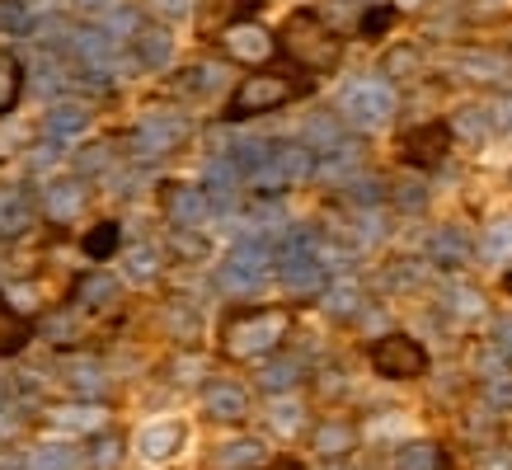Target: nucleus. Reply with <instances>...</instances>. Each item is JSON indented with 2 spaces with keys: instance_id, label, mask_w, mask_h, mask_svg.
<instances>
[{
  "instance_id": "f257e3e1",
  "label": "nucleus",
  "mask_w": 512,
  "mask_h": 470,
  "mask_svg": "<svg viewBox=\"0 0 512 470\" xmlns=\"http://www.w3.org/2000/svg\"><path fill=\"white\" fill-rule=\"evenodd\" d=\"M287 334H292V311H287V306L235 311V315H226V325H221V353L235 362L273 358Z\"/></svg>"
},
{
  "instance_id": "f03ea898",
  "label": "nucleus",
  "mask_w": 512,
  "mask_h": 470,
  "mask_svg": "<svg viewBox=\"0 0 512 470\" xmlns=\"http://www.w3.org/2000/svg\"><path fill=\"white\" fill-rule=\"evenodd\" d=\"M278 52L301 71H329L339 62V38L315 10H292L287 24L278 29Z\"/></svg>"
},
{
  "instance_id": "7ed1b4c3",
  "label": "nucleus",
  "mask_w": 512,
  "mask_h": 470,
  "mask_svg": "<svg viewBox=\"0 0 512 470\" xmlns=\"http://www.w3.org/2000/svg\"><path fill=\"white\" fill-rule=\"evenodd\" d=\"M306 90L301 85V76H292V71H259V76H249L240 90H235V99L226 104V118H259V113H273L282 109V104H292L296 94Z\"/></svg>"
},
{
  "instance_id": "20e7f679",
  "label": "nucleus",
  "mask_w": 512,
  "mask_h": 470,
  "mask_svg": "<svg viewBox=\"0 0 512 470\" xmlns=\"http://www.w3.org/2000/svg\"><path fill=\"white\" fill-rule=\"evenodd\" d=\"M372 367L386 381H414V376L428 372V348L409 334H386L372 344Z\"/></svg>"
},
{
  "instance_id": "39448f33",
  "label": "nucleus",
  "mask_w": 512,
  "mask_h": 470,
  "mask_svg": "<svg viewBox=\"0 0 512 470\" xmlns=\"http://www.w3.org/2000/svg\"><path fill=\"white\" fill-rule=\"evenodd\" d=\"M447 146H451V127L447 123H428V127H414L409 137L400 141V156L419 170H433L447 160Z\"/></svg>"
},
{
  "instance_id": "423d86ee",
  "label": "nucleus",
  "mask_w": 512,
  "mask_h": 470,
  "mask_svg": "<svg viewBox=\"0 0 512 470\" xmlns=\"http://www.w3.org/2000/svg\"><path fill=\"white\" fill-rule=\"evenodd\" d=\"M264 282V250L259 245H245V250H235L221 268V287L226 292H249V287H259Z\"/></svg>"
},
{
  "instance_id": "0eeeda50",
  "label": "nucleus",
  "mask_w": 512,
  "mask_h": 470,
  "mask_svg": "<svg viewBox=\"0 0 512 470\" xmlns=\"http://www.w3.org/2000/svg\"><path fill=\"white\" fill-rule=\"evenodd\" d=\"M184 447V423L179 419H160V423H146L137 438V452L146 461H170L174 452Z\"/></svg>"
},
{
  "instance_id": "6e6552de",
  "label": "nucleus",
  "mask_w": 512,
  "mask_h": 470,
  "mask_svg": "<svg viewBox=\"0 0 512 470\" xmlns=\"http://www.w3.org/2000/svg\"><path fill=\"white\" fill-rule=\"evenodd\" d=\"M202 409L221 423H240L245 419V409H249V395H245L240 381H212L207 395H202Z\"/></svg>"
},
{
  "instance_id": "1a4fd4ad",
  "label": "nucleus",
  "mask_w": 512,
  "mask_h": 470,
  "mask_svg": "<svg viewBox=\"0 0 512 470\" xmlns=\"http://www.w3.org/2000/svg\"><path fill=\"white\" fill-rule=\"evenodd\" d=\"M29 339H33V320L24 311H15L5 301V292H0V358H15Z\"/></svg>"
},
{
  "instance_id": "9d476101",
  "label": "nucleus",
  "mask_w": 512,
  "mask_h": 470,
  "mask_svg": "<svg viewBox=\"0 0 512 470\" xmlns=\"http://www.w3.org/2000/svg\"><path fill=\"white\" fill-rule=\"evenodd\" d=\"M226 47H231L235 57H245V62H264L268 52H273V47H278V38H268V33H259L254 29V24H231V29H226Z\"/></svg>"
},
{
  "instance_id": "9b49d317",
  "label": "nucleus",
  "mask_w": 512,
  "mask_h": 470,
  "mask_svg": "<svg viewBox=\"0 0 512 470\" xmlns=\"http://www.w3.org/2000/svg\"><path fill=\"white\" fill-rule=\"evenodd\" d=\"M353 442H357L353 423L329 419V423H320V428H315L311 447H315V456H325V461H339V456H348V452H353Z\"/></svg>"
},
{
  "instance_id": "f8f14e48",
  "label": "nucleus",
  "mask_w": 512,
  "mask_h": 470,
  "mask_svg": "<svg viewBox=\"0 0 512 470\" xmlns=\"http://www.w3.org/2000/svg\"><path fill=\"white\" fill-rule=\"evenodd\" d=\"M390 104H395V99H390L381 85H367V90H353V94H348V113H353L357 123H367V127L381 123V118L390 113Z\"/></svg>"
},
{
  "instance_id": "ddd939ff",
  "label": "nucleus",
  "mask_w": 512,
  "mask_h": 470,
  "mask_svg": "<svg viewBox=\"0 0 512 470\" xmlns=\"http://www.w3.org/2000/svg\"><path fill=\"white\" fill-rule=\"evenodd\" d=\"M24 94V66L15 52H0V113H10Z\"/></svg>"
},
{
  "instance_id": "4468645a",
  "label": "nucleus",
  "mask_w": 512,
  "mask_h": 470,
  "mask_svg": "<svg viewBox=\"0 0 512 470\" xmlns=\"http://www.w3.org/2000/svg\"><path fill=\"white\" fill-rule=\"evenodd\" d=\"M395 470H442V447L437 442H409L395 456Z\"/></svg>"
},
{
  "instance_id": "2eb2a0df",
  "label": "nucleus",
  "mask_w": 512,
  "mask_h": 470,
  "mask_svg": "<svg viewBox=\"0 0 512 470\" xmlns=\"http://www.w3.org/2000/svg\"><path fill=\"white\" fill-rule=\"evenodd\" d=\"M221 461H226V470H259V461H264V442H231L226 452H221Z\"/></svg>"
},
{
  "instance_id": "dca6fc26",
  "label": "nucleus",
  "mask_w": 512,
  "mask_h": 470,
  "mask_svg": "<svg viewBox=\"0 0 512 470\" xmlns=\"http://www.w3.org/2000/svg\"><path fill=\"white\" fill-rule=\"evenodd\" d=\"M118 235H123V231H118L113 221H99V226H94L80 245H85V254H90V259H109V254L118 250Z\"/></svg>"
},
{
  "instance_id": "f3484780",
  "label": "nucleus",
  "mask_w": 512,
  "mask_h": 470,
  "mask_svg": "<svg viewBox=\"0 0 512 470\" xmlns=\"http://www.w3.org/2000/svg\"><path fill=\"white\" fill-rule=\"evenodd\" d=\"M433 254L442 259V264H461V259L470 254V240H466L461 231H442V235L433 240Z\"/></svg>"
},
{
  "instance_id": "a211bd4d",
  "label": "nucleus",
  "mask_w": 512,
  "mask_h": 470,
  "mask_svg": "<svg viewBox=\"0 0 512 470\" xmlns=\"http://www.w3.org/2000/svg\"><path fill=\"white\" fill-rule=\"evenodd\" d=\"M33 470H76V452L71 447H43L33 456Z\"/></svg>"
},
{
  "instance_id": "6ab92c4d",
  "label": "nucleus",
  "mask_w": 512,
  "mask_h": 470,
  "mask_svg": "<svg viewBox=\"0 0 512 470\" xmlns=\"http://www.w3.org/2000/svg\"><path fill=\"white\" fill-rule=\"evenodd\" d=\"M268 419L278 423L282 433H296V428H301V405H296V400H273Z\"/></svg>"
},
{
  "instance_id": "aec40b11",
  "label": "nucleus",
  "mask_w": 512,
  "mask_h": 470,
  "mask_svg": "<svg viewBox=\"0 0 512 470\" xmlns=\"http://www.w3.org/2000/svg\"><path fill=\"white\" fill-rule=\"evenodd\" d=\"M170 212H174L179 221H198L202 212H207V203H202V193H174Z\"/></svg>"
},
{
  "instance_id": "412c9836",
  "label": "nucleus",
  "mask_w": 512,
  "mask_h": 470,
  "mask_svg": "<svg viewBox=\"0 0 512 470\" xmlns=\"http://www.w3.org/2000/svg\"><path fill=\"white\" fill-rule=\"evenodd\" d=\"M362 297H357V287H339V292H329V311L339 315V320H353Z\"/></svg>"
},
{
  "instance_id": "4be33fe9",
  "label": "nucleus",
  "mask_w": 512,
  "mask_h": 470,
  "mask_svg": "<svg viewBox=\"0 0 512 470\" xmlns=\"http://www.w3.org/2000/svg\"><path fill=\"white\" fill-rule=\"evenodd\" d=\"M90 456H94V466H99V470H113V466H118V456H123V442H118V438H99L90 447Z\"/></svg>"
},
{
  "instance_id": "5701e85b",
  "label": "nucleus",
  "mask_w": 512,
  "mask_h": 470,
  "mask_svg": "<svg viewBox=\"0 0 512 470\" xmlns=\"http://www.w3.org/2000/svg\"><path fill=\"white\" fill-rule=\"evenodd\" d=\"M489 254H494V259L512 254V217H508V221H498L494 231H489Z\"/></svg>"
},
{
  "instance_id": "b1692460",
  "label": "nucleus",
  "mask_w": 512,
  "mask_h": 470,
  "mask_svg": "<svg viewBox=\"0 0 512 470\" xmlns=\"http://www.w3.org/2000/svg\"><path fill=\"white\" fill-rule=\"evenodd\" d=\"M292 381H296V367H292V362H282V367H268V372H264V386H268L273 395L287 391Z\"/></svg>"
},
{
  "instance_id": "393cba45",
  "label": "nucleus",
  "mask_w": 512,
  "mask_h": 470,
  "mask_svg": "<svg viewBox=\"0 0 512 470\" xmlns=\"http://www.w3.org/2000/svg\"><path fill=\"white\" fill-rule=\"evenodd\" d=\"M489 405H498V409H512V376H494L489 381Z\"/></svg>"
},
{
  "instance_id": "a878e982",
  "label": "nucleus",
  "mask_w": 512,
  "mask_h": 470,
  "mask_svg": "<svg viewBox=\"0 0 512 470\" xmlns=\"http://www.w3.org/2000/svg\"><path fill=\"white\" fill-rule=\"evenodd\" d=\"M508 461H512V456H494V461H489V470H512Z\"/></svg>"
},
{
  "instance_id": "bb28decb",
  "label": "nucleus",
  "mask_w": 512,
  "mask_h": 470,
  "mask_svg": "<svg viewBox=\"0 0 512 470\" xmlns=\"http://www.w3.org/2000/svg\"><path fill=\"white\" fill-rule=\"evenodd\" d=\"M508 292H512V273H508Z\"/></svg>"
},
{
  "instance_id": "cd10ccee",
  "label": "nucleus",
  "mask_w": 512,
  "mask_h": 470,
  "mask_svg": "<svg viewBox=\"0 0 512 470\" xmlns=\"http://www.w3.org/2000/svg\"><path fill=\"white\" fill-rule=\"evenodd\" d=\"M339 470H343V466H339Z\"/></svg>"
}]
</instances>
